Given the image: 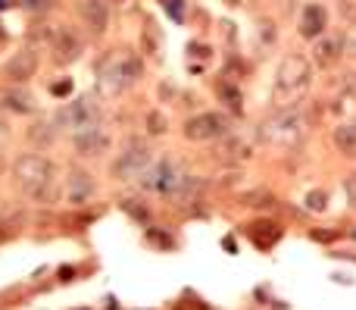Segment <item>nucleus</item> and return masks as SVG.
Returning a JSON list of instances; mask_svg holds the SVG:
<instances>
[{
  "mask_svg": "<svg viewBox=\"0 0 356 310\" xmlns=\"http://www.w3.org/2000/svg\"><path fill=\"white\" fill-rule=\"evenodd\" d=\"M306 129H310V120L303 116V110H300V104H297V107L275 110V113L260 126V135L266 141H272V145L294 147L306 135Z\"/></svg>",
  "mask_w": 356,
  "mask_h": 310,
  "instance_id": "nucleus-4",
  "label": "nucleus"
},
{
  "mask_svg": "<svg viewBox=\"0 0 356 310\" xmlns=\"http://www.w3.org/2000/svg\"><path fill=\"white\" fill-rule=\"evenodd\" d=\"M100 116H103V110H100V104L94 101V97H78V101L60 107L56 126L69 129V132H81V129H87V126H97Z\"/></svg>",
  "mask_w": 356,
  "mask_h": 310,
  "instance_id": "nucleus-6",
  "label": "nucleus"
},
{
  "mask_svg": "<svg viewBox=\"0 0 356 310\" xmlns=\"http://www.w3.org/2000/svg\"><path fill=\"white\" fill-rule=\"evenodd\" d=\"M325 26H328V10L322 3H306L303 13H300V22H297V32L303 38L316 41L319 35H325Z\"/></svg>",
  "mask_w": 356,
  "mask_h": 310,
  "instance_id": "nucleus-13",
  "label": "nucleus"
},
{
  "mask_svg": "<svg viewBox=\"0 0 356 310\" xmlns=\"http://www.w3.org/2000/svg\"><path fill=\"white\" fill-rule=\"evenodd\" d=\"M341 91L356 101V72H344L341 76Z\"/></svg>",
  "mask_w": 356,
  "mask_h": 310,
  "instance_id": "nucleus-23",
  "label": "nucleus"
},
{
  "mask_svg": "<svg viewBox=\"0 0 356 310\" xmlns=\"http://www.w3.org/2000/svg\"><path fill=\"white\" fill-rule=\"evenodd\" d=\"M241 204L244 207H272L275 204V195L269 188H256V191H247V195H241Z\"/></svg>",
  "mask_w": 356,
  "mask_h": 310,
  "instance_id": "nucleus-18",
  "label": "nucleus"
},
{
  "mask_svg": "<svg viewBox=\"0 0 356 310\" xmlns=\"http://www.w3.org/2000/svg\"><path fill=\"white\" fill-rule=\"evenodd\" d=\"M144 72V63L137 54L131 51H112L106 60H100L97 66V88L100 95L106 97H116L122 95L125 88H131V85L141 79Z\"/></svg>",
  "mask_w": 356,
  "mask_h": 310,
  "instance_id": "nucleus-3",
  "label": "nucleus"
},
{
  "mask_svg": "<svg viewBox=\"0 0 356 310\" xmlns=\"http://www.w3.org/2000/svg\"><path fill=\"white\" fill-rule=\"evenodd\" d=\"M231 129V120L225 113H216V110H210V113H197L191 116V120L185 122V138L187 141H216L222 138V135H228Z\"/></svg>",
  "mask_w": 356,
  "mask_h": 310,
  "instance_id": "nucleus-7",
  "label": "nucleus"
},
{
  "mask_svg": "<svg viewBox=\"0 0 356 310\" xmlns=\"http://www.w3.org/2000/svg\"><path fill=\"white\" fill-rule=\"evenodd\" d=\"M56 0H19V7L28 10V13H47V10H53Z\"/></svg>",
  "mask_w": 356,
  "mask_h": 310,
  "instance_id": "nucleus-21",
  "label": "nucleus"
},
{
  "mask_svg": "<svg viewBox=\"0 0 356 310\" xmlns=\"http://www.w3.org/2000/svg\"><path fill=\"white\" fill-rule=\"evenodd\" d=\"M69 88H72V85H69V82H60V85H53V95H66Z\"/></svg>",
  "mask_w": 356,
  "mask_h": 310,
  "instance_id": "nucleus-29",
  "label": "nucleus"
},
{
  "mask_svg": "<svg viewBox=\"0 0 356 310\" xmlns=\"http://www.w3.org/2000/svg\"><path fill=\"white\" fill-rule=\"evenodd\" d=\"M150 163H153V157H150L147 145L137 138H128L125 147L119 151L116 163H112V176L122 179V182H131V179H141V172L147 170Z\"/></svg>",
  "mask_w": 356,
  "mask_h": 310,
  "instance_id": "nucleus-5",
  "label": "nucleus"
},
{
  "mask_svg": "<svg viewBox=\"0 0 356 310\" xmlns=\"http://www.w3.org/2000/svg\"><path fill=\"white\" fill-rule=\"evenodd\" d=\"M344 191H347V201H350V207H356V172L344 182Z\"/></svg>",
  "mask_w": 356,
  "mask_h": 310,
  "instance_id": "nucleus-27",
  "label": "nucleus"
},
{
  "mask_svg": "<svg viewBox=\"0 0 356 310\" xmlns=\"http://www.w3.org/2000/svg\"><path fill=\"white\" fill-rule=\"evenodd\" d=\"M50 51H53V63L60 66H69L75 63V60L81 57V51H85V41H81V35L75 32V28H56V32H50Z\"/></svg>",
  "mask_w": 356,
  "mask_h": 310,
  "instance_id": "nucleus-8",
  "label": "nucleus"
},
{
  "mask_svg": "<svg viewBox=\"0 0 356 310\" xmlns=\"http://www.w3.org/2000/svg\"><path fill=\"white\" fill-rule=\"evenodd\" d=\"M169 129V120L160 113V110H153V113H147V132L150 135H162Z\"/></svg>",
  "mask_w": 356,
  "mask_h": 310,
  "instance_id": "nucleus-20",
  "label": "nucleus"
},
{
  "mask_svg": "<svg viewBox=\"0 0 356 310\" xmlns=\"http://www.w3.org/2000/svg\"><path fill=\"white\" fill-rule=\"evenodd\" d=\"M35 97H31V91H25L22 85H6V88H0V110H6V113H16V116H28L35 113Z\"/></svg>",
  "mask_w": 356,
  "mask_h": 310,
  "instance_id": "nucleus-12",
  "label": "nucleus"
},
{
  "mask_svg": "<svg viewBox=\"0 0 356 310\" xmlns=\"http://www.w3.org/2000/svg\"><path fill=\"white\" fill-rule=\"evenodd\" d=\"M341 16L356 26V7H353V0H341Z\"/></svg>",
  "mask_w": 356,
  "mask_h": 310,
  "instance_id": "nucleus-25",
  "label": "nucleus"
},
{
  "mask_svg": "<svg viewBox=\"0 0 356 310\" xmlns=\"http://www.w3.org/2000/svg\"><path fill=\"white\" fill-rule=\"evenodd\" d=\"M147 241L156 245L160 251H169V247H172V238H169L166 232H160V229H147Z\"/></svg>",
  "mask_w": 356,
  "mask_h": 310,
  "instance_id": "nucleus-22",
  "label": "nucleus"
},
{
  "mask_svg": "<svg viewBox=\"0 0 356 310\" xmlns=\"http://www.w3.org/2000/svg\"><path fill=\"white\" fill-rule=\"evenodd\" d=\"M37 63H41V60H37V51L25 47V51L12 54V57L6 60L3 72H6V79H12L16 85H22V82H28V79L37 72Z\"/></svg>",
  "mask_w": 356,
  "mask_h": 310,
  "instance_id": "nucleus-11",
  "label": "nucleus"
},
{
  "mask_svg": "<svg viewBox=\"0 0 356 310\" xmlns=\"http://www.w3.org/2000/svg\"><path fill=\"white\" fill-rule=\"evenodd\" d=\"M325 201H328L325 191H310V195H306V207L310 210H325Z\"/></svg>",
  "mask_w": 356,
  "mask_h": 310,
  "instance_id": "nucleus-24",
  "label": "nucleus"
},
{
  "mask_svg": "<svg viewBox=\"0 0 356 310\" xmlns=\"http://www.w3.org/2000/svg\"><path fill=\"white\" fill-rule=\"evenodd\" d=\"M12 176H16L22 195L37 204H50L60 195L56 166H53V160L44 157V154H19L16 163H12Z\"/></svg>",
  "mask_w": 356,
  "mask_h": 310,
  "instance_id": "nucleus-1",
  "label": "nucleus"
},
{
  "mask_svg": "<svg viewBox=\"0 0 356 310\" xmlns=\"http://www.w3.org/2000/svg\"><path fill=\"white\" fill-rule=\"evenodd\" d=\"M72 145L81 157H103V154L110 151L112 138H110V132L97 122V126H87V129H81V132H72Z\"/></svg>",
  "mask_w": 356,
  "mask_h": 310,
  "instance_id": "nucleus-9",
  "label": "nucleus"
},
{
  "mask_svg": "<svg viewBox=\"0 0 356 310\" xmlns=\"http://www.w3.org/2000/svg\"><path fill=\"white\" fill-rule=\"evenodd\" d=\"M353 238H356V232H353Z\"/></svg>",
  "mask_w": 356,
  "mask_h": 310,
  "instance_id": "nucleus-31",
  "label": "nucleus"
},
{
  "mask_svg": "<svg viewBox=\"0 0 356 310\" xmlns=\"http://www.w3.org/2000/svg\"><path fill=\"white\" fill-rule=\"evenodd\" d=\"M344 51L356 57V26H350V32L344 35Z\"/></svg>",
  "mask_w": 356,
  "mask_h": 310,
  "instance_id": "nucleus-26",
  "label": "nucleus"
},
{
  "mask_svg": "<svg viewBox=\"0 0 356 310\" xmlns=\"http://www.w3.org/2000/svg\"><path fill=\"white\" fill-rule=\"evenodd\" d=\"M312 85V63L303 54H287L281 60L278 72H275V88H272V104L275 110L297 107L303 101V95Z\"/></svg>",
  "mask_w": 356,
  "mask_h": 310,
  "instance_id": "nucleus-2",
  "label": "nucleus"
},
{
  "mask_svg": "<svg viewBox=\"0 0 356 310\" xmlns=\"http://www.w3.org/2000/svg\"><path fill=\"white\" fill-rule=\"evenodd\" d=\"M253 154V147L247 145L244 138H235V135H222V145L216 147V157L225 160V163H241Z\"/></svg>",
  "mask_w": 356,
  "mask_h": 310,
  "instance_id": "nucleus-16",
  "label": "nucleus"
},
{
  "mask_svg": "<svg viewBox=\"0 0 356 310\" xmlns=\"http://www.w3.org/2000/svg\"><path fill=\"white\" fill-rule=\"evenodd\" d=\"M344 57V35H319L312 44V63L319 70H331Z\"/></svg>",
  "mask_w": 356,
  "mask_h": 310,
  "instance_id": "nucleus-10",
  "label": "nucleus"
},
{
  "mask_svg": "<svg viewBox=\"0 0 356 310\" xmlns=\"http://www.w3.org/2000/svg\"><path fill=\"white\" fill-rule=\"evenodd\" d=\"M81 19H85L91 35H103L106 26H110V7H106V0H85V3H81Z\"/></svg>",
  "mask_w": 356,
  "mask_h": 310,
  "instance_id": "nucleus-15",
  "label": "nucleus"
},
{
  "mask_svg": "<svg viewBox=\"0 0 356 310\" xmlns=\"http://www.w3.org/2000/svg\"><path fill=\"white\" fill-rule=\"evenodd\" d=\"M219 97H222V101L228 104L231 110H241V95H237V88H235V85H228V82H219Z\"/></svg>",
  "mask_w": 356,
  "mask_h": 310,
  "instance_id": "nucleus-19",
  "label": "nucleus"
},
{
  "mask_svg": "<svg viewBox=\"0 0 356 310\" xmlns=\"http://www.w3.org/2000/svg\"><path fill=\"white\" fill-rule=\"evenodd\" d=\"M0 7H3V0H0Z\"/></svg>",
  "mask_w": 356,
  "mask_h": 310,
  "instance_id": "nucleus-30",
  "label": "nucleus"
},
{
  "mask_svg": "<svg viewBox=\"0 0 356 310\" xmlns=\"http://www.w3.org/2000/svg\"><path fill=\"white\" fill-rule=\"evenodd\" d=\"M94 191H97V185H94L91 172L69 170V179H66V197H69V204H87L94 197Z\"/></svg>",
  "mask_w": 356,
  "mask_h": 310,
  "instance_id": "nucleus-14",
  "label": "nucleus"
},
{
  "mask_svg": "<svg viewBox=\"0 0 356 310\" xmlns=\"http://www.w3.org/2000/svg\"><path fill=\"white\" fill-rule=\"evenodd\" d=\"M312 238H316V241H331V238H334V232H312Z\"/></svg>",
  "mask_w": 356,
  "mask_h": 310,
  "instance_id": "nucleus-28",
  "label": "nucleus"
},
{
  "mask_svg": "<svg viewBox=\"0 0 356 310\" xmlns=\"http://www.w3.org/2000/svg\"><path fill=\"white\" fill-rule=\"evenodd\" d=\"M331 141H334V147L344 154V157H350V160L356 157V126H353V122L337 126L334 135H331Z\"/></svg>",
  "mask_w": 356,
  "mask_h": 310,
  "instance_id": "nucleus-17",
  "label": "nucleus"
}]
</instances>
